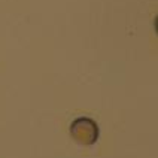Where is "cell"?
Returning <instances> with one entry per match:
<instances>
[{
	"mask_svg": "<svg viewBox=\"0 0 158 158\" xmlns=\"http://www.w3.org/2000/svg\"><path fill=\"white\" fill-rule=\"evenodd\" d=\"M98 134H100L98 125L91 118L81 116L70 124V136L79 145H84V146L94 145L98 139Z\"/></svg>",
	"mask_w": 158,
	"mask_h": 158,
	"instance_id": "cell-1",
	"label": "cell"
}]
</instances>
